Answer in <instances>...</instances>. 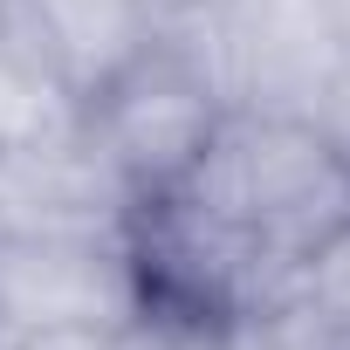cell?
<instances>
[{
	"instance_id": "cell-1",
	"label": "cell",
	"mask_w": 350,
	"mask_h": 350,
	"mask_svg": "<svg viewBox=\"0 0 350 350\" xmlns=\"http://www.w3.org/2000/svg\"><path fill=\"white\" fill-rule=\"evenodd\" d=\"M179 193L254 234L288 268H309L350 227V151L309 117L227 110Z\"/></svg>"
},
{
	"instance_id": "cell-2",
	"label": "cell",
	"mask_w": 350,
	"mask_h": 350,
	"mask_svg": "<svg viewBox=\"0 0 350 350\" xmlns=\"http://www.w3.org/2000/svg\"><path fill=\"white\" fill-rule=\"evenodd\" d=\"M220 117H227V96L193 55V42L158 28V42L83 103V144L103 158V172L137 206L193 179Z\"/></svg>"
},
{
	"instance_id": "cell-3",
	"label": "cell",
	"mask_w": 350,
	"mask_h": 350,
	"mask_svg": "<svg viewBox=\"0 0 350 350\" xmlns=\"http://www.w3.org/2000/svg\"><path fill=\"white\" fill-rule=\"evenodd\" d=\"M137 316L124 234L0 227V343H96Z\"/></svg>"
},
{
	"instance_id": "cell-4",
	"label": "cell",
	"mask_w": 350,
	"mask_h": 350,
	"mask_svg": "<svg viewBox=\"0 0 350 350\" xmlns=\"http://www.w3.org/2000/svg\"><path fill=\"white\" fill-rule=\"evenodd\" d=\"M0 21L69 83L76 103H90L117 69H131L158 42L144 0H0Z\"/></svg>"
},
{
	"instance_id": "cell-5",
	"label": "cell",
	"mask_w": 350,
	"mask_h": 350,
	"mask_svg": "<svg viewBox=\"0 0 350 350\" xmlns=\"http://www.w3.org/2000/svg\"><path fill=\"white\" fill-rule=\"evenodd\" d=\"M131 200L103 172V158L76 137H55L42 151L0 158V227L28 234H124Z\"/></svg>"
},
{
	"instance_id": "cell-6",
	"label": "cell",
	"mask_w": 350,
	"mask_h": 350,
	"mask_svg": "<svg viewBox=\"0 0 350 350\" xmlns=\"http://www.w3.org/2000/svg\"><path fill=\"white\" fill-rule=\"evenodd\" d=\"M76 131H83V103L69 96V83L0 21V158L42 151Z\"/></svg>"
},
{
	"instance_id": "cell-7",
	"label": "cell",
	"mask_w": 350,
	"mask_h": 350,
	"mask_svg": "<svg viewBox=\"0 0 350 350\" xmlns=\"http://www.w3.org/2000/svg\"><path fill=\"white\" fill-rule=\"evenodd\" d=\"M144 8H151V21H158V28H186V21H200V14L227 8V0H144Z\"/></svg>"
}]
</instances>
